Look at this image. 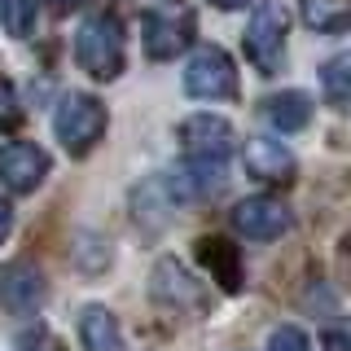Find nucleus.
I'll list each match as a JSON object with an SVG mask.
<instances>
[{
    "label": "nucleus",
    "mask_w": 351,
    "mask_h": 351,
    "mask_svg": "<svg viewBox=\"0 0 351 351\" xmlns=\"http://www.w3.org/2000/svg\"><path fill=\"white\" fill-rule=\"evenodd\" d=\"M154 299L176 307V312H193V316H202L206 303H211L206 290H202V281H193L189 268L176 263V259H158V263H154Z\"/></svg>",
    "instance_id": "9"
},
{
    "label": "nucleus",
    "mask_w": 351,
    "mask_h": 351,
    "mask_svg": "<svg viewBox=\"0 0 351 351\" xmlns=\"http://www.w3.org/2000/svg\"><path fill=\"white\" fill-rule=\"evenodd\" d=\"M285 27H290V18H285V9L277 0H263L255 9V18H250V27H246V58L255 62L259 75H277L281 71Z\"/></svg>",
    "instance_id": "3"
},
{
    "label": "nucleus",
    "mask_w": 351,
    "mask_h": 351,
    "mask_svg": "<svg viewBox=\"0 0 351 351\" xmlns=\"http://www.w3.org/2000/svg\"><path fill=\"white\" fill-rule=\"evenodd\" d=\"M197 259H202V268L211 272V281H219L228 294L241 290L246 268H241V250L233 246V241H224V237H202V241H197Z\"/></svg>",
    "instance_id": "12"
},
{
    "label": "nucleus",
    "mask_w": 351,
    "mask_h": 351,
    "mask_svg": "<svg viewBox=\"0 0 351 351\" xmlns=\"http://www.w3.org/2000/svg\"><path fill=\"white\" fill-rule=\"evenodd\" d=\"M49 176V154L31 141H9L0 149V184L9 193H36Z\"/></svg>",
    "instance_id": "10"
},
{
    "label": "nucleus",
    "mask_w": 351,
    "mask_h": 351,
    "mask_svg": "<svg viewBox=\"0 0 351 351\" xmlns=\"http://www.w3.org/2000/svg\"><path fill=\"white\" fill-rule=\"evenodd\" d=\"M246 171L255 176V180L285 184L294 176V154L272 136H250L246 141Z\"/></svg>",
    "instance_id": "11"
},
{
    "label": "nucleus",
    "mask_w": 351,
    "mask_h": 351,
    "mask_svg": "<svg viewBox=\"0 0 351 351\" xmlns=\"http://www.w3.org/2000/svg\"><path fill=\"white\" fill-rule=\"evenodd\" d=\"M233 228L250 241H277L290 228V211H285L281 197H268V193L241 197L233 206Z\"/></svg>",
    "instance_id": "8"
},
{
    "label": "nucleus",
    "mask_w": 351,
    "mask_h": 351,
    "mask_svg": "<svg viewBox=\"0 0 351 351\" xmlns=\"http://www.w3.org/2000/svg\"><path fill=\"white\" fill-rule=\"evenodd\" d=\"M53 132H58V141L66 145V154H88L97 145V141L106 136V106L97 101L93 93H71L62 97L58 114H53Z\"/></svg>",
    "instance_id": "2"
},
{
    "label": "nucleus",
    "mask_w": 351,
    "mask_h": 351,
    "mask_svg": "<svg viewBox=\"0 0 351 351\" xmlns=\"http://www.w3.org/2000/svg\"><path fill=\"white\" fill-rule=\"evenodd\" d=\"M80 343H84V351H128L114 312H106L101 303H93V307L80 312Z\"/></svg>",
    "instance_id": "13"
},
{
    "label": "nucleus",
    "mask_w": 351,
    "mask_h": 351,
    "mask_svg": "<svg viewBox=\"0 0 351 351\" xmlns=\"http://www.w3.org/2000/svg\"><path fill=\"white\" fill-rule=\"evenodd\" d=\"M184 93L197 101H233L237 97V71L224 49H197L184 66Z\"/></svg>",
    "instance_id": "4"
},
{
    "label": "nucleus",
    "mask_w": 351,
    "mask_h": 351,
    "mask_svg": "<svg viewBox=\"0 0 351 351\" xmlns=\"http://www.w3.org/2000/svg\"><path fill=\"white\" fill-rule=\"evenodd\" d=\"M211 5H215V9H246L250 0H211Z\"/></svg>",
    "instance_id": "21"
},
{
    "label": "nucleus",
    "mask_w": 351,
    "mask_h": 351,
    "mask_svg": "<svg viewBox=\"0 0 351 351\" xmlns=\"http://www.w3.org/2000/svg\"><path fill=\"white\" fill-rule=\"evenodd\" d=\"M141 40H145V53L154 62H167L176 58V53H184L189 49V40H193V14L189 9H149L145 22H141Z\"/></svg>",
    "instance_id": "6"
},
{
    "label": "nucleus",
    "mask_w": 351,
    "mask_h": 351,
    "mask_svg": "<svg viewBox=\"0 0 351 351\" xmlns=\"http://www.w3.org/2000/svg\"><path fill=\"white\" fill-rule=\"evenodd\" d=\"M49 5H53V9H80L84 0H49Z\"/></svg>",
    "instance_id": "22"
},
{
    "label": "nucleus",
    "mask_w": 351,
    "mask_h": 351,
    "mask_svg": "<svg viewBox=\"0 0 351 351\" xmlns=\"http://www.w3.org/2000/svg\"><path fill=\"white\" fill-rule=\"evenodd\" d=\"M75 62L93 80H119L123 75V27H119L114 14H97L80 27V36H75Z\"/></svg>",
    "instance_id": "1"
},
{
    "label": "nucleus",
    "mask_w": 351,
    "mask_h": 351,
    "mask_svg": "<svg viewBox=\"0 0 351 351\" xmlns=\"http://www.w3.org/2000/svg\"><path fill=\"white\" fill-rule=\"evenodd\" d=\"M321 93L338 114H351V53H338L321 66Z\"/></svg>",
    "instance_id": "15"
},
{
    "label": "nucleus",
    "mask_w": 351,
    "mask_h": 351,
    "mask_svg": "<svg viewBox=\"0 0 351 351\" xmlns=\"http://www.w3.org/2000/svg\"><path fill=\"white\" fill-rule=\"evenodd\" d=\"M18 119H22V106H18V93H14V84L9 80H0V128H18Z\"/></svg>",
    "instance_id": "19"
},
{
    "label": "nucleus",
    "mask_w": 351,
    "mask_h": 351,
    "mask_svg": "<svg viewBox=\"0 0 351 351\" xmlns=\"http://www.w3.org/2000/svg\"><path fill=\"white\" fill-rule=\"evenodd\" d=\"M14 233V211H9V202H0V241Z\"/></svg>",
    "instance_id": "20"
},
{
    "label": "nucleus",
    "mask_w": 351,
    "mask_h": 351,
    "mask_svg": "<svg viewBox=\"0 0 351 351\" xmlns=\"http://www.w3.org/2000/svg\"><path fill=\"white\" fill-rule=\"evenodd\" d=\"M268 351H312V338L299 325H277L268 338Z\"/></svg>",
    "instance_id": "18"
},
{
    "label": "nucleus",
    "mask_w": 351,
    "mask_h": 351,
    "mask_svg": "<svg viewBox=\"0 0 351 351\" xmlns=\"http://www.w3.org/2000/svg\"><path fill=\"white\" fill-rule=\"evenodd\" d=\"M233 145H237V132L219 114H189L180 123V149L193 162H228Z\"/></svg>",
    "instance_id": "5"
},
{
    "label": "nucleus",
    "mask_w": 351,
    "mask_h": 351,
    "mask_svg": "<svg viewBox=\"0 0 351 351\" xmlns=\"http://www.w3.org/2000/svg\"><path fill=\"white\" fill-rule=\"evenodd\" d=\"M263 119H268L277 132H303L312 123V97L299 93V88H290V93H277L263 101Z\"/></svg>",
    "instance_id": "14"
},
{
    "label": "nucleus",
    "mask_w": 351,
    "mask_h": 351,
    "mask_svg": "<svg viewBox=\"0 0 351 351\" xmlns=\"http://www.w3.org/2000/svg\"><path fill=\"white\" fill-rule=\"evenodd\" d=\"M0 27L9 36H31V27H36V0H0Z\"/></svg>",
    "instance_id": "17"
},
{
    "label": "nucleus",
    "mask_w": 351,
    "mask_h": 351,
    "mask_svg": "<svg viewBox=\"0 0 351 351\" xmlns=\"http://www.w3.org/2000/svg\"><path fill=\"white\" fill-rule=\"evenodd\" d=\"M303 22L312 31H343L351 22L347 0H303Z\"/></svg>",
    "instance_id": "16"
},
{
    "label": "nucleus",
    "mask_w": 351,
    "mask_h": 351,
    "mask_svg": "<svg viewBox=\"0 0 351 351\" xmlns=\"http://www.w3.org/2000/svg\"><path fill=\"white\" fill-rule=\"evenodd\" d=\"M0 303L9 316H36L44 307V272L31 259H14L0 268Z\"/></svg>",
    "instance_id": "7"
}]
</instances>
